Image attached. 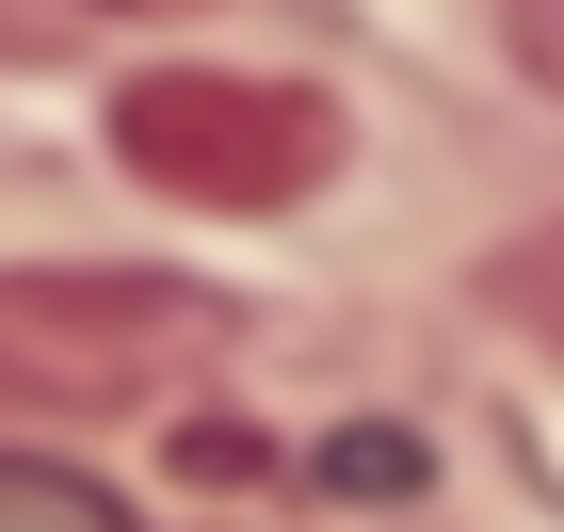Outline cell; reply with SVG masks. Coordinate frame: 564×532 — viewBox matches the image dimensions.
<instances>
[{
	"label": "cell",
	"mask_w": 564,
	"mask_h": 532,
	"mask_svg": "<svg viewBox=\"0 0 564 532\" xmlns=\"http://www.w3.org/2000/svg\"><path fill=\"white\" fill-rule=\"evenodd\" d=\"M0 532H130V517H113L82 468H17V452H0Z\"/></svg>",
	"instance_id": "4"
},
{
	"label": "cell",
	"mask_w": 564,
	"mask_h": 532,
	"mask_svg": "<svg viewBox=\"0 0 564 532\" xmlns=\"http://www.w3.org/2000/svg\"><path fill=\"white\" fill-rule=\"evenodd\" d=\"M500 33H517V65L564 97V0H500Z\"/></svg>",
	"instance_id": "6"
},
{
	"label": "cell",
	"mask_w": 564,
	"mask_h": 532,
	"mask_svg": "<svg viewBox=\"0 0 564 532\" xmlns=\"http://www.w3.org/2000/svg\"><path fill=\"white\" fill-rule=\"evenodd\" d=\"M323 485H339V500H403V485H420V452H403V436H339V452H323Z\"/></svg>",
	"instance_id": "5"
},
{
	"label": "cell",
	"mask_w": 564,
	"mask_h": 532,
	"mask_svg": "<svg viewBox=\"0 0 564 532\" xmlns=\"http://www.w3.org/2000/svg\"><path fill=\"white\" fill-rule=\"evenodd\" d=\"M194 355H210V291H177V274H97V259L0 274V403H33V420H130Z\"/></svg>",
	"instance_id": "1"
},
{
	"label": "cell",
	"mask_w": 564,
	"mask_h": 532,
	"mask_svg": "<svg viewBox=\"0 0 564 532\" xmlns=\"http://www.w3.org/2000/svg\"><path fill=\"white\" fill-rule=\"evenodd\" d=\"M113 162L177 210H306L339 177V113L259 65H145L113 97Z\"/></svg>",
	"instance_id": "2"
},
{
	"label": "cell",
	"mask_w": 564,
	"mask_h": 532,
	"mask_svg": "<svg viewBox=\"0 0 564 532\" xmlns=\"http://www.w3.org/2000/svg\"><path fill=\"white\" fill-rule=\"evenodd\" d=\"M484 307L532 323V339H564V226H532V242H500V259H484Z\"/></svg>",
	"instance_id": "3"
}]
</instances>
